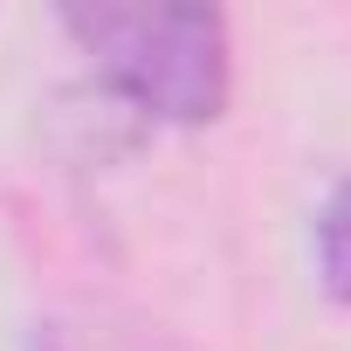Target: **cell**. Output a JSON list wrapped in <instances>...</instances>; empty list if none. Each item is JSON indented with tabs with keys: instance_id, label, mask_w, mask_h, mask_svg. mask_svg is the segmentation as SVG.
<instances>
[{
	"instance_id": "2",
	"label": "cell",
	"mask_w": 351,
	"mask_h": 351,
	"mask_svg": "<svg viewBox=\"0 0 351 351\" xmlns=\"http://www.w3.org/2000/svg\"><path fill=\"white\" fill-rule=\"evenodd\" d=\"M310 269H317V289L351 310V172L310 214Z\"/></svg>"
},
{
	"instance_id": "3",
	"label": "cell",
	"mask_w": 351,
	"mask_h": 351,
	"mask_svg": "<svg viewBox=\"0 0 351 351\" xmlns=\"http://www.w3.org/2000/svg\"><path fill=\"white\" fill-rule=\"evenodd\" d=\"M28 351H62V337H56V330H35V337H28Z\"/></svg>"
},
{
	"instance_id": "1",
	"label": "cell",
	"mask_w": 351,
	"mask_h": 351,
	"mask_svg": "<svg viewBox=\"0 0 351 351\" xmlns=\"http://www.w3.org/2000/svg\"><path fill=\"white\" fill-rule=\"evenodd\" d=\"M56 28L76 42V56H90L97 97H110L138 131H207L228 117L234 28L221 8L97 0V8H62Z\"/></svg>"
}]
</instances>
